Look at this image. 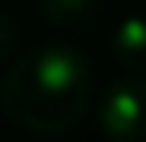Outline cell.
I'll return each mask as SVG.
<instances>
[{
    "mask_svg": "<svg viewBox=\"0 0 146 142\" xmlns=\"http://www.w3.org/2000/svg\"><path fill=\"white\" fill-rule=\"evenodd\" d=\"M92 98V68L88 61L65 47L44 44L14 61L0 81V112L37 135L68 132L85 115Z\"/></svg>",
    "mask_w": 146,
    "mask_h": 142,
    "instance_id": "obj_1",
    "label": "cell"
},
{
    "mask_svg": "<svg viewBox=\"0 0 146 142\" xmlns=\"http://www.w3.org/2000/svg\"><path fill=\"white\" fill-rule=\"evenodd\" d=\"M99 125L112 142H146V78L122 74L99 98Z\"/></svg>",
    "mask_w": 146,
    "mask_h": 142,
    "instance_id": "obj_2",
    "label": "cell"
},
{
    "mask_svg": "<svg viewBox=\"0 0 146 142\" xmlns=\"http://www.w3.org/2000/svg\"><path fill=\"white\" fill-rule=\"evenodd\" d=\"M112 54L126 74L146 78V17H126L112 34Z\"/></svg>",
    "mask_w": 146,
    "mask_h": 142,
    "instance_id": "obj_3",
    "label": "cell"
},
{
    "mask_svg": "<svg viewBox=\"0 0 146 142\" xmlns=\"http://www.w3.org/2000/svg\"><path fill=\"white\" fill-rule=\"evenodd\" d=\"M41 14L61 31H78L102 14V0H41Z\"/></svg>",
    "mask_w": 146,
    "mask_h": 142,
    "instance_id": "obj_4",
    "label": "cell"
},
{
    "mask_svg": "<svg viewBox=\"0 0 146 142\" xmlns=\"http://www.w3.org/2000/svg\"><path fill=\"white\" fill-rule=\"evenodd\" d=\"M17 41H21V27H17V20L10 17V10L0 7V64L17 51Z\"/></svg>",
    "mask_w": 146,
    "mask_h": 142,
    "instance_id": "obj_5",
    "label": "cell"
}]
</instances>
